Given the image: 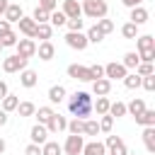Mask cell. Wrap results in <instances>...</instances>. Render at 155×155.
Instances as JSON below:
<instances>
[{"label":"cell","instance_id":"1","mask_svg":"<svg viewBox=\"0 0 155 155\" xmlns=\"http://www.w3.org/2000/svg\"><path fill=\"white\" fill-rule=\"evenodd\" d=\"M68 109H70V114L75 116V119H90V114H92V94L90 92H75L70 99H68Z\"/></svg>","mask_w":155,"mask_h":155},{"label":"cell","instance_id":"2","mask_svg":"<svg viewBox=\"0 0 155 155\" xmlns=\"http://www.w3.org/2000/svg\"><path fill=\"white\" fill-rule=\"evenodd\" d=\"M136 46H138V58L140 63H153L155 61V39L150 34L136 36Z\"/></svg>","mask_w":155,"mask_h":155},{"label":"cell","instance_id":"3","mask_svg":"<svg viewBox=\"0 0 155 155\" xmlns=\"http://www.w3.org/2000/svg\"><path fill=\"white\" fill-rule=\"evenodd\" d=\"M80 7H82V15L90 17V19H102V17H107V12H109L107 0H82Z\"/></svg>","mask_w":155,"mask_h":155},{"label":"cell","instance_id":"4","mask_svg":"<svg viewBox=\"0 0 155 155\" xmlns=\"http://www.w3.org/2000/svg\"><path fill=\"white\" fill-rule=\"evenodd\" d=\"M27 63H29V58H22L19 53H12L2 61V70L5 73H19V70L27 68Z\"/></svg>","mask_w":155,"mask_h":155},{"label":"cell","instance_id":"5","mask_svg":"<svg viewBox=\"0 0 155 155\" xmlns=\"http://www.w3.org/2000/svg\"><path fill=\"white\" fill-rule=\"evenodd\" d=\"M82 145H85V138L78 136V133H70L61 148H63L65 155H80V153H82Z\"/></svg>","mask_w":155,"mask_h":155},{"label":"cell","instance_id":"6","mask_svg":"<svg viewBox=\"0 0 155 155\" xmlns=\"http://www.w3.org/2000/svg\"><path fill=\"white\" fill-rule=\"evenodd\" d=\"M104 148H107V153H109V155H128L126 143H124V138H119V136H107Z\"/></svg>","mask_w":155,"mask_h":155},{"label":"cell","instance_id":"7","mask_svg":"<svg viewBox=\"0 0 155 155\" xmlns=\"http://www.w3.org/2000/svg\"><path fill=\"white\" fill-rule=\"evenodd\" d=\"M65 44L70 48H75V51H85L87 48V36L82 31H68L65 34Z\"/></svg>","mask_w":155,"mask_h":155},{"label":"cell","instance_id":"8","mask_svg":"<svg viewBox=\"0 0 155 155\" xmlns=\"http://www.w3.org/2000/svg\"><path fill=\"white\" fill-rule=\"evenodd\" d=\"M68 78H73V80H80V82H92L90 68H87V65H78V63L68 65Z\"/></svg>","mask_w":155,"mask_h":155},{"label":"cell","instance_id":"9","mask_svg":"<svg viewBox=\"0 0 155 155\" xmlns=\"http://www.w3.org/2000/svg\"><path fill=\"white\" fill-rule=\"evenodd\" d=\"M17 53L22 56V58H31V56H36V44H34V39H17Z\"/></svg>","mask_w":155,"mask_h":155},{"label":"cell","instance_id":"10","mask_svg":"<svg viewBox=\"0 0 155 155\" xmlns=\"http://www.w3.org/2000/svg\"><path fill=\"white\" fill-rule=\"evenodd\" d=\"M126 73H128V70H126L121 63H116V61L104 65V78H107V80H124Z\"/></svg>","mask_w":155,"mask_h":155},{"label":"cell","instance_id":"11","mask_svg":"<svg viewBox=\"0 0 155 155\" xmlns=\"http://www.w3.org/2000/svg\"><path fill=\"white\" fill-rule=\"evenodd\" d=\"M29 138H31V143L44 145V143L48 140V128H46L44 124H34V126H31V131H29Z\"/></svg>","mask_w":155,"mask_h":155},{"label":"cell","instance_id":"12","mask_svg":"<svg viewBox=\"0 0 155 155\" xmlns=\"http://www.w3.org/2000/svg\"><path fill=\"white\" fill-rule=\"evenodd\" d=\"M17 27H19V31H22L27 39H34V36H36V22H34L31 17H19V19H17Z\"/></svg>","mask_w":155,"mask_h":155},{"label":"cell","instance_id":"13","mask_svg":"<svg viewBox=\"0 0 155 155\" xmlns=\"http://www.w3.org/2000/svg\"><path fill=\"white\" fill-rule=\"evenodd\" d=\"M46 128H48V133H61V131H65V128H68V119H65L63 114H58V111H56V114L51 116V121L46 124Z\"/></svg>","mask_w":155,"mask_h":155},{"label":"cell","instance_id":"14","mask_svg":"<svg viewBox=\"0 0 155 155\" xmlns=\"http://www.w3.org/2000/svg\"><path fill=\"white\" fill-rule=\"evenodd\" d=\"M109 92H111V80H107V78L92 80V94H94V97H104V94H109Z\"/></svg>","mask_w":155,"mask_h":155},{"label":"cell","instance_id":"15","mask_svg":"<svg viewBox=\"0 0 155 155\" xmlns=\"http://www.w3.org/2000/svg\"><path fill=\"white\" fill-rule=\"evenodd\" d=\"M68 19H73V17H82V7H80V2L78 0H63V10H61Z\"/></svg>","mask_w":155,"mask_h":155},{"label":"cell","instance_id":"16","mask_svg":"<svg viewBox=\"0 0 155 155\" xmlns=\"http://www.w3.org/2000/svg\"><path fill=\"white\" fill-rule=\"evenodd\" d=\"M148 17H150V12H148L143 5L131 7V22H133V24H138V27H140V24H145V22H148Z\"/></svg>","mask_w":155,"mask_h":155},{"label":"cell","instance_id":"17","mask_svg":"<svg viewBox=\"0 0 155 155\" xmlns=\"http://www.w3.org/2000/svg\"><path fill=\"white\" fill-rule=\"evenodd\" d=\"M36 53H39L41 61H51V58L56 56V46H53L51 41H41V44L36 46Z\"/></svg>","mask_w":155,"mask_h":155},{"label":"cell","instance_id":"18","mask_svg":"<svg viewBox=\"0 0 155 155\" xmlns=\"http://www.w3.org/2000/svg\"><path fill=\"white\" fill-rule=\"evenodd\" d=\"M80 155H107V148H104V143L92 140V143H85L82 145V153Z\"/></svg>","mask_w":155,"mask_h":155},{"label":"cell","instance_id":"19","mask_svg":"<svg viewBox=\"0 0 155 155\" xmlns=\"http://www.w3.org/2000/svg\"><path fill=\"white\" fill-rule=\"evenodd\" d=\"M19 82H22V87H34V85L39 82V75H36L34 70L24 68V70H19Z\"/></svg>","mask_w":155,"mask_h":155},{"label":"cell","instance_id":"20","mask_svg":"<svg viewBox=\"0 0 155 155\" xmlns=\"http://www.w3.org/2000/svg\"><path fill=\"white\" fill-rule=\"evenodd\" d=\"M143 111H145V102H143L140 97H138V99L133 97V99H131V102L126 104V114H131L133 119H136V116H140Z\"/></svg>","mask_w":155,"mask_h":155},{"label":"cell","instance_id":"21","mask_svg":"<svg viewBox=\"0 0 155 155\" xmlns=\"http://www.w3.org/2000/svg\"><path fill=\"white\" fill-rule=\"evenodd\" d=\"M65 94H68V92H65L63 85H53V87L48 90V102H51V104H61V102L65 99Z\"/></svg>","mask_w":155,"mask_h":155},{"label":"cell","instance_id":"22","mask_svg":"<svg viewBox=\"0 0 155 155\" xmlns=\"http://www.w3.org/2000/svg\"><path fill=\"white\" fill-rule=\"evenodd\" d=\"M143 143L148 153H155V126H145L143 128Z\"/></svg>","mask_w":155,"mask_h":155},{"label":"cell","instance_id":"23","mask_svg":"<svg viewBox=\"0 0 155 155\" xmlns=\"http://www.w3.org/2000/svg\"><path fill=\"white\" fill-rule=\"evenodd\" d=\"M2 17H5V19H7V22H10V24H12V22H15V24H17V19H19V17H24V12H22V7H19V5H12V2H10V5H7V10H5V15H2Z\"/></svg>","mask_w":155,"mask_h":155},{"label":"cell","instance_id":"24","mask_svg":"<svg viewBox=\"0 0 155 155\" xmlns=\"http://www.w3.org/2000/svg\"><path fill=\"white\" fill-rule=\"evenodd\" d=\"M51 34H53V27H51L48 22H44V24H36V36H34V39L51 41Z\"/></svg>","mask_w":155,"mask_h":155},{"label":"cell","instance_id":"25","mask_svg":"<svg viewBox=\"0 0 155 155\" xmlns=\"http://www.w3.org/2000/svg\"><path fill=\"white\" fill-rule=\"evenodd\" d=\"M0 102H2V107H0V109H2V111H7V114H10V111H15V109H17V104H19L17 94H10V92H7Z\"/></svg>","mask_w":155,"mask_h":155},{"label":"cell","instance_id":"26","mask_svg":"<svg viewBox=\"0 0 155 155\" xmlns=\"http://www.w3.org/2000/svg\"><path fill=\"white\" fill-rule=\"evenodd\" d=\"M140 63V58H138V53L136 51H128L126 56H124V61H121V65L126 68V70H136V65Z\"/></svg>","mask_w":155,"mask_h":155},{"label":"cell","instance_id":"27","mask_svg":"<svg viewBox=\"0 0 155 155\" xmlns=\"http://www.w3.org/2000/svg\"><path fill=\"white\" fill-rule=\"evenodd\" d=\"M53 114H56V111H53L51 107H39V109L34 111V116H36V119H39V124H44V126L51 121V116H53Z\"/></svg>","mask_w":155,"mask_h":155},{"label":"cell","instance_id":"28","mask_svg":"<svg viewBox=\"0 0 155 155\" xmlns=\"http://www.w3.org/2000/svg\"><path fill=\"white\" fill-rule=\"evenodd\" d=\"M136 124H140V126H155V109H145L140 116H136Z\"/></svg>","mask_w":155,"mask_h":155},{"label":"cell","instance_id":"29","mask_svg":"<svg viewBox=\"0 0 155 155\" xmlns=\"http://www.w3.org/2000/svg\"><path fill=\"white\" fill-rule=\"evenodd\" d=\"M124 85H126L128 90H138V87H140V75H138L136 70H133V73H126V75H124Z\"/></svg>","mask_w":155,"mask_h":155},{"label":"cell","instance_id":"30","mask_svg":"<svg viewBox=\"0 0 155 155\" xmlns=\"http://www.w3.org/2000/svg\"><path fill=\"white\" fill-rule=\"evenodd\" d=\"M109 104H111V102H109V97L104 94V97H97V102H92V109L102 116V114H107V111H109Z\"/></svg>","mask_w":155,"mask_h":155},{"label":"cell","instance_id":"31","mask_svg":"<svg viewBox=\"0 0 155 155\" xmlns=\"http://www.w3.org/2000/svg\"><path fill=\"white\" fill-rule=\"evenodd\" d=\"M102 131H99V121L97 119H85V131H82V136H99Z\"/></svg>","mask_w":155,"mask_h":155},{"label":"cell","instance_id":"32","mask_svg":"<svg viewBox=\"0 0 155 155\" xmlns=\"http://www.w3.org/2000/svg\"><path fill=\"white\" fill-rule=\"evenodd\" d=\"M65 19H68V17H65L61 10L48 12V24H51V27H63V24H65Z\"/></svg>","mask_w":155,"mask_h":155},{"label":"cell","instance_id":"33","mask_svg":"<svg viewBox=\"0 0 155 155\" xmlns=\"http://www.w3.org/2000/svg\"><path fill=\"white\" fill-rule=\"evenodd\" d=\"M85 36H87V44H102V39H104V34L97 29V24H92V27L87 29Z\"/></svg>","mask_w":155,"mask_h":155},{"label":"cell","instance_id":"34","mask_svg":"<svg viewBox=\"0 0 155 155\" xmlns=\"http://www.w3.org/2000/svg\"><path fill=\"white\" fill-rule=\"evenodd\" d=\"M61 153H63V148L58 143H53V140H46L41 145V155H61Z\"/></svg>","mask_w":155,"mask_h":155},{"label":"cell","instance_id":"35","mask_svg":"<svg viewBox=\"0 0 155 155\" xmlns=\"http://www.w3.org/2000/svg\"><path fill=\"white\" fill-rule=\"evenodd\" d=\"M121 36H124V39H136V36H138V24L126 22V24L121 27Z\"/></svg>","mask_w":155,"mask_h":155},{"label":"cell","instance_id":"36","mask_svg":"<svg viewBox=\"0 0 155 155\" xmlns=\"http://www.w3.org/2000/svg\"><path fill=\"white\" fill-rule=\"evenodd\" d=\"M15 111H17L19 116H34V111H36V107H34L31 102H19Z\"/></svg>","mask_w":155,"mask_h":155},{"label":"cell","instance_id":"37","mask_svg":"<svg viewBox=\"0 0 155 155\" xmlns=\"http://www.w3.org/2000/svg\"><path fill=\"white\" fill-rule=\"evenodd\" d=\"M107 114H109V116H116V119H119V116H126V104H124V102H111Z\"/></svg>","mask_w":155,"mask_h":155},{"label":"cell","instance_id":"38","mask_svg":"<svg viewBox=\"0 0 155 155\" xmlns=\"http://www.w3.org/2000/svg\"><path fill=\"white\" fill-rule=\"evenodd\" d=\"M97 29L107 36V34H111V31H114V22H111V19H107V17H102V19H97Z\"/></svg>","mask_w":155,"mask_h":155},{"label":"cell","instance_id":"39","mask_svg":"<svg viewBox=\"0 0 155 155\" xmlns=\"http://www.w3.org/2000/svg\"><path fill=\"white\" fill-rule=\"evenodd\" d=\"M65 131L82 136V131H85V121H82V119H73V121H68V128H65Z\"/></svg>","mask_w":155,"mask_h":155},{"label":"cell","instance_id":"40","mask_svg":"<svg viewBox=\"0 0 155 155\" xmlns=\"http://www.w3.org/2000/svg\"><path fill=\"white\" fill-rule=\"evenodd\" d=\"M17 39H19V36L10 29L7 34H2V36H0V46H2V48H5V46H15V44H17Z\"/></svg>","mask_w":155,"mask_h":155},{"label":"cell","instance_id":"41","mask_svg":"<svg viewBox=\"0 0 155 155\" xmlns=\"http://www.w3.org/2000/svg\"><path fill=\"white\" fill-rule=\"evenodd\" d=\"M31 19H34L36 24H44V22H48V12H46L44 7H39V5H36V10H34V15H31Z\"/></svg>","mask_w":155,"mask_h":155},{"label":"cell","instance_id":"42","mask_svg":"<svg viewBox=\"0 0 155 155\" xmlns=\"http://www.w3.org/2000/svg\"><path fill=\"white\" fill-rule=\"evenodd\" d=\"M82 17H73V19H65V27H68V31H82Z\"/></svg>","mask_w":155,"mask_h":155},{"label":"cell","instance_id":"43","mask_svg":"<svg viewBox=\"0 0 155 155\" xmlns=\"http://www.w3.org/2000/svg\"><path fill=\"white\" fill-rule=\"evenodd\" d=\"M111 126H114V116H109V114H102V119H99V131L109 133V131H111Z\"/></svg>","mask_w":155,"mask_h":155},{"label":"cell","instance_id":"44","mask_svg":"<svg viewBox=\"0 0 155 155\" xmlns=\"http://www.w3.org/2000/svg\"><path fill=\"white\" fill-rule=\"evenodd\" d=\"M136 73L143 78V75H153L155 68H153V63H138V65H136Z\"/></svg>","mask_w":155,"mask_h":155},{"label":"cell","instance_id":"45","mask_svg":"<svg viewBox=\"0 0 155 155\" xmlns=\"http://www.w3.org/2000/svg\"><path fill=\"white\" fill-rule=\"evenodd\" d=\"M140 87H145L148 92H153V90H155V73H153V75H143V78H140Z\"/></svg>","mask_w":155,"mask_h":155},{"label":"cell","instance_id":"46","mask_svg":"<svg viewBox=\"0 0 155 155\" xmlns=\"http://www.w3.org/2000/svg\"><path fill=\"white\" fill-rule=\"evenodd\" d=\"M90 68V75H92V80H97V78H104V65H87Z\"/></svg>","mask_w":155,"mask_h":155},{"label":"cell","instance_id":"47","mask_svg":"<svg viewBox=\"0 0 155 155\" xmlns=\"http://www.w3.org/2000/svg\"><path fill=\"white\" fill-rule=\"evenodd\" d=\"M56 5H58V0H39V7H44L46 12H53Z\"/></svg>","mask_w":155,"mask_h":155},{"label":"cell","instance_id":"48","mask_svg":"<svg viewBox=\"0 0 155 155\" xmlns=\"http://www.w3.org/2000/svg\"><path fill=\"white\" fill-rule=\"evenodd\" d=\"M24 155H41V145H36V143H29V145L24 148Z\"/></svg>","mask_w":155,"mask_h":155},{"label":"cell","instance_id":"49","mask_svg":"<svg viewBox=\"0 0 155 155\" xmlns=\"http://www.w3.org/2000/svg\"><path fill=\"white\" fill-rule=\"evenodd\" d=\"M7 31H10V22H7V19H0V36L7 34Z\"/></svg>","mask_w":155,"mask_h":155},{"label":"cell","instance_id":"50","mask_svg":"<svg viewBox=\"0 0 155 155\" xmlns=\"http://www.w3.org/2000/svg\"><path fill=\"white\" fill-rule=\"evenodd\" d=\"M126 7H138V5H143V0H121Z\"/></svg>","mask_w":155,"mask_h":155},{"label":"cell","instance_id":"51","mask_svg":"<svg viewBox=\"0 0 155 155\" xmlns=\"http://www.w3.org/2000/svg\"><path fill=\"white\" fill-rule=\"evenodd\" d=\"M5 94H7V82H2V80H0V99H2Z\"/></svg>","mask_w":155,"mask_h":155},{"label":"cell","instance_id":"52","mask_svg":"<svg viewBox=\"0 0 155 155\" xmlns=\"http://www.w3.org/2000/svg\"><path fill=\"white\" fill-rule=\"evenodd\" d=\"M5 124H7V111L0 109V126H5Z\"/></svg>","mask_w":155,"mask_h":155},{"label":"cell","instance_id":"53","mask_svg":"<svg viewBox=\"0 0 155 155\" xmlns=\"http://www.w3.org/2000/svg\"><path fill=\"white\" fill-rule=\"evenodd\" d=\"M7 5H10V2H7V0H0V17H2V15H5V10H7Z\"/></svg>","mask_w":155,"mask_h":155},{"label":"cell","instance_id":"54","mask_svg":"<svg viewBox=\"0 0 155 155\" xmlns=\"http://www.w3.org/2000/svg\"><path fill=\"white\" fill-rule=\"evenodd\" d=\"M2 153H5V140L0 138V155H2Z\"/></svg>","mask_w":155,"mask_h":155},{"label":"cell","instance_id":"55","mask_svg":"<svg viewBox=\"0 0 155 155\" xmlns=\"http://www.w3.org/2000/svg\"><path fill=\"white\" fill-rule=\"evenodd\" d=\"M0 51H2V46H0Z\"/></svg>","mask_w":155,"mask_h":155}]
</instances>
